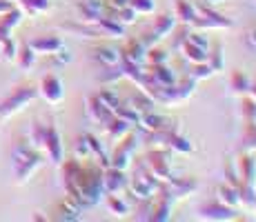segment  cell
<instances>
[{
    "label": "cell",
    "instance_id": "6da1fadb",
    "mask_svg": "<svg viewBox=\"0 0 256 222\" xmlns=\"http://www.w3.org/2000/svg\"><path fill=\"white\" fill-rule=\"evenodd\" d=\"M87 160H78L76 156L72 160H62L60 162V171H62V185H65V194L67 198H72L80 209H90L96 207L100 198L105 196V180H102V169L96 160L90 162Z\"/></svg>",
    "mask_w": 256,
    "mask_h": 222
},
{
    "label": "cell",
    "instance_id": "7a4b0ae2",
    "mask_svg": "<svg viewBox=\"0 0 256 222\" xmlns=\"http://www.w3.org/2000/svg\"><path fill=\"white\" fill-rule=\"evenodd\" d=\"M42 162L45 160H42L40 149H36L29 140L16 142V147L12 151V169L18 182H27L42 167Z\"/></svg>",
    "mask_w": 256,
    "mask_h": 222
},
{
    "label": "cell",
    "instance_id": "3957f363",
    "mask_svg": "<svg viewBox=\"0 0 256 222\" xmlns=\"http://www.w3.org/2000/svg\"><path fill=\"white\" fill-rule=\"evenodd\" d=\"M160 185H163V182L147 169L145 162L138 160L134 167V176H132V180L127 182V189L134 194L136 200H147L160 189Z\"/></svg>",
    "mask_w": 256,
    "mask_h": 222
},
{
    "label": "cell",
    "instance_id": "277c9868",
    "mask_svg": "<svg viewBox=\"0 0 256 222\" xmlns=\"http://www.w3.org/2000/svg\"><path fill=\"white\" fill-rule=\"evenodd\" d=\"M38 98V89L32 85H20L9 93L4 100H0V118H9L14 113L22 111L32 100Z\"/></svg>",
    "mask_w": 256,
    "mask_h": 222
},
{
    "label": "cell",
    "instance_id": "5b68a950",
    "mask_svg": "<svg viewBox=\"0 0 256 222\" xmlns=\"http://www.w3.org/2000/svg\"><path fill=\"white\" fill-rule=\"evenodd\" d=\"M38 149L47 156V160L52 165H60L65 160V147H62V138L56 125H52V122L45 125V131H42L40 142H38Z\"/></svg>",
    "mask_w": 256,
    "mask_h": 222
},
{
    "label": "cell",
    "instance_id": "8992f818",
    "mask_svg": "<svg viewBox=\"0 0 256 222\" xmlns=\"http://www.w3.org/2000/svg\"><path fill=\"white\" fill-rule=\"evenodd\" d=\"M136 145H138L136 131H130L127 136H122L120 140L116 142L114 154L110 156V167H116V169H122V171L130 169L136 158Z\"/></svg>",
    "mask_w": 256,
    "mask_h": 222
},
{
    "label": "cell",
    "instance_id": "52a82bcc",
    "mask_svg": "<svg viewBox=\"0 0 256 222\" xmlns=\"http://www.w3.org/2000/svg\"><path fill=\"white\" fill-rule=\"evenodd\" d=\"M170 149H160V147H154L150 149L142 158V162L147 165V169L152 171L160 182H167L170 178H174V171H172V165H170Z\"/></svg>",
    "mask_w": 256,
    "mask_h": 222
},
{
    "label": "cell",
    "instance_id": "ba28073f",
    "mask_svg": "<svg viewBox=\"0 0 256 222\" xmlns=\"http://www.w3.org/2000/svg\"><path fill=\"white\" fill-rule=\"evenodd\" d=\"M176 27V16L174 13H160L158 18H154V24H152V29L147 33H142V42L147 44V47H154V44H158L163 38H167L172 31H174Z\"/></svg>",
    "mask_w": 256,
    "mask_h": 222
},
{
    "label": "cell",
    "instance_id": "9c48e42d",
    "mask_svg": "<svg viewBox=\"0 0 256 222\" xmlns=\"http://www.w3.org/2000/svg\"><path fill=\"white\" fill-rule=\"evenodd\" d=\"M232 20L225 18L223 13L214 11L212 7H205V4H198V16L194 18L192 27L196 29H230L232 27Z\"/></svg>",
    "mask_w": 256,
    "mask_h": 222
},
{
    "label": "cell",
    "instance_id": "30bf717a",
    "mask_svg": "<svg viewBox=\"0 0 256 222\" xmlns=\"http://www.w3.org/2000/svg\"><path fill=\"white\" fill-rule=\"evenodd\" d=\"M198 178L194 176H180V178H170L167 182L160 185V189L165 191V194H170L172 198H185V196H192L198 191Z\"/></svg>",
    "mask_w": 256,
    "mask_h": 222
},
{
    "label": "cell",
    "instance_id": "8fae6325",
    "mask_svg": "<svg viewBox=\"0 0 256 222\" xmlns=\"http://www.w3.org/2000/svg\"><path fill=\"white\" fill-rule=\"evenodd\" d=\"M196 216H198V220H212V222H223V220L238 218L234 207H228L218 200H210V202H205V205H200Z\"/></svg>",
    "mask_w": 256,
    "mask_h": 222
},
{
    "label": "cell",
    "instance_id": "7c38bea8",
    "mask_svg": "<svg viewBox=\"0 0 256 222\" xmlns=\"http://www.w3.org/2000/svg\"><path fill=\"white\" fill-rule=\"evenodd\" d=\"M38 96L45 98L49 105H58V102H62V98H65V85H62L60 76H56V73H47V76H42L40 87H38Z\"/></svg>",
    "mask_w": 256,
    "mask_h": 222
},
{
    "label": "cell",
    "instance_id": "4fadbf2b",
    "mask_svg": "<svg viewBox=\"0 0 256 222\" xmlns=\"http://www.w3.org/2000/svg\"><path fill=\"white\" fill-rule=\"evenodd\" d=\"M172 205H174V198L170 194H165L163 189H158L154 194V198L150 200V216L147 220L152 222H165L172 218Z\"/></svg>",
    "mask_w": 256,
    "mask_h": 222
},
{
    "label": "cell",
    "instance_id": "5bb4252c",
    "mask_svg": "<svg viewBox=\"0 0 256 222\" xmlns=\"http://www.w3.org/2000/svg\"><path fill=\"white\" fill-rule=\"evenodd\" d=\"M76 11L78 20L94 24L98 22L102 16H107V0H76Z\"/></svg>",
    "mask_w": 256,
    "mask_h": 222
},
{
    "label": "cell",
    "instance_id": "9a60e30c",
    "mask_svg": "<svg viewBox=\"0 0 256 222\" xmlns=\"http://www.w3.org/2000/svg\"><path fill=\"white\" fill-rule=\"evenodd\" d=\"M90 58L100 67H112L122 60V53L114 44H96V47L90 49Z\"/></svg>",
    "mask_w": 256,
    "mask_h": 222
},
{
    "label": "cell",
    "instance_id": "2e32d148",
    "mask_svg": "<svg viewBox=\"0 0 256 222\" xmlns=\"http://www.w3.org/2000/svg\"><path fill=\"white\" fill-rule=\"evenodd\" d=\"M122 60L134 62V65H147V44L142 42V38H132L125 42V47L120 49Z\"/></svg>",
    "mask_w": 256,
    "mask_h": 222
},
{
    "label": "cell",
    "instance_id": "e0dca14e",
    "mask_svg": "<svg viewBox=\"0 0 256 222\" xmlns=\"http://www.w3.org/2000/svg\"><path fill=\"white\" fill-rule=\"evenodd\" d=\"M102 180H105V194H120V191L127 189L130 178L125 176V171H122V169L107 167L105 174H102Z\"/></svg>",
    "mask_w": 256,
    "mask_h": 222
},
{
    "label": "cell",
    "instance_id": "ac0fdd59",
    "mask_svg": "<svg viewBox=\"0 0 256 222\" xmlns=\"http://www.w3.org/2000/svg\"><path fill=\"white\" fill-rule=\"evenodd\" d=\"M236 169H238L240 185H256V158L252 156V151H245L243 156H238Z\"/></svg>",
    "mask_w": 256,
    "mask_h": 222
},
{
    "label": "cell",
    "instance_id": "d6986e66",
    "mask_svg": "<svg viewBox=\"0 0 256 222\" xmlns=\"http://www.w3.org/2000/svg\"><path fill=\"white\" fill-rule=\"evenodd\" d=\"M29 47H32L38 56H49V53L65 47V42L58 36H36L34 40H29Z\"/></svg>",
    "mask_w": 256,
    "mask_h": 222
},
{
    "label": "cell",
    "instance_id": "ffe728a7",
    "mask_svg": "<svg viewBox=\"0 0 256 222\" xmlns=\"http://www.w3.org/2000/svg\"><path fill=\"white\" fill-rule=\"evenodd\" d=\"M87 113H90V118L94 122H98V125H107V122L114 118V109H110L107 105H102V102L96 98V93L87 100Z\"/></svg>",
    "mask_w": 256,
    "mask_h": 222
},
{
    "label": "cell",
    "instance_id": "44dd1931",
    "mask_svg": "<svg viewBox=\"0 0 256 222\" xmlns=\"http://www.w3.org/2000/svg\"><path fill=\"white\" fill-rule=\"evenodd\" d=\"M82 218V209L76 205L72 198H65L58 202L56 207V216H54V220H65V222H76Z\"/></svg>",
    "mask_w": 256,
    "mask_h": 222
},
{
    "label": "cell",
    "instance_id": "7402d4cb",
    "mask_svg": "<svg viewBox=\"0 0 256 222\" xmlns=\"http://www.w3.org/2000/svg\"><path fill=\"white\" fill-rule=\"evenodd\" d=\"M94 24H96V29L100 31V36H110V38H122L127 31L125 24L120 20H116V18H112V16H102L100 20L94 22Z\"/></svg>",
    "mask_w": 256,
    "mask_h": 222
},
{
    "label": "cell",
    "instance_id": "603a6c76",
    "mask_svg": "<svg viewBox=\"0 0 256 222\" xmlns=\"http://www.w3.org/2000/svg\"><path fill=\"white\" fill-rule=\"evenodd\" d=\"M127 105H132L134 109H138L140 113H147V111H154L156 100L145 91V89L138 87L136 91H132L130 96H127Z\"/></svg>",
    "mask_w": 256,
    "mask_h": 222
},
{
    "label": "cell",
    "instance_id": "cb8c5ba5",
    "mask_svg": "<svg viewBox=\"0 0 256 222\" xmlns=\"http://www.w3.org/2000/svg\"><path fill=\"white\" fill-rule=\"evenodd\" d=\"M216 200L223 202V205L228 207H238L240 200H238V189H236L234 185H230V182H220L218 187H216Z\"/></svg>",
    "mask_w": 256,
    "mask_h": 222
},
{
    "label": "cell",
    "instance_id": "d4e9b609",
    "mask_svg": "<svg viewBox=\"0 0 256 222\" xmlns=\"http://www.w3.org/2000/svg\"><path fill=\"white\" fill-rule=\"evenodd\" d=\"M174 16L178 18L183 24H192L194 22V18L198 16V7L196 4H192L190 0H176L174 2Z\"/></svg>",
    "mask_w": 256,
    "mask_h": 222
},
{
    "label": "cell",
    "instance_id": "484cf974",
    "mask_svg": "<svg viewBox=\"0 0 256 222\" xmlns=\"http://www.w3.org/2000/svg\"><path fill=\"white\" fill-rule=\"evenodd\" d=\"M250 87H252V78L248 73L240 71V69L232 71V76H230V89H232L236 96H248Z\"/></svg>",
    "mask_w": 256,
    "mask_h": 222
},
{
    "label": "cell",
    "instance_id": "4316f807",
    "mask_svg": "<svg viewBox=\"0 0 256 222\" xmlns=\"http://www.w3.org/2000/svg\"><path fill=\"white\" fill-rule=\"evenodd\" d=\"M105 131H107V138H110V140L118 142L122 136H127V133L132 131V125H130L127 120H122V118L114 116V118H112V120L105 125Z\"/></svg>",
    "mask_w": 256,
    "mask_h": 222
},
{
    "label": "cell",
    "instance_id": "83f0119b",
    "mask_svg": "<svg viewBox=\"0 0 256 222\" xmlns=\"http://www.w3.org/2000/svg\"><path fill=\"white\" fill-rule=\"evenodd\" d=\"M180 53H183V58L185 60H190L192 65H198V62H208V51L210 49H205V47H198V44H192V42H187L178 49Z\"/></svg>",
    "mask_w": 256,
    "mask_h": 222
},
{
    "label": "cell",
    "instance_id": "f1b7e54d",
    "mask_svg": "<svg viewBox=\"0 0 256 222\" xmlns=\"http://www.w3.org/2000/svg\"><path fill=\"white\" fill-rule=\"evenodd\" d=\"M20 2V11L27 13V16H42L52 9V2L49 0H18Z\"/></svg>",
    "mask_w": 256,
    "mask_h": 222
},
{
    "label": "cell",
    "instance_id": "f546056e",
    "mask_svg": "<svg viewBox=\"0 0 256 222\" xmlns=\"http://www.w3.org/2000/svg\"><path fill=\"white\" fill-rule=\"evenodd\" d=\"M36 60H38V53L34 51L32 47H29V42H24L18 47V53H16V62H18V67L22 69V71H29L34 65H36Z\"/></svg>",
    "mask_w": 256,
    "mask_h": 222
},
{
    "label": "cell",
    "instance_id": "4dcf8cb0",
    "mask_svg": "<svg viewBox=\"0 0 256 222\" xmlns=\"http://www.w3.org/2000/svg\"><path fill=\"white\" fill-rule=\"evenodd\" d=\"M107 209L116 216H127L132 211V202L120 194H107Z\"/></svg>",
    "mask_w": 256,
    "mask_h": 222
},
{
    "label": "cell",
    "instance_id": "1f68e13d",
    "mask_svg": "<svg viewBox=\"0 0 256 222\" xmlns=\"http://www.w3.org/2000/svg\"><path fill=\"white\" fill-rule=\"evenodd\" d=\"M114 116L122 118V120H127L132 127H134V125H138V122H140V116H142V113H140L138 109H134L132 105H127V102H118V107L114 109Z\"/></svg>",
    "mask_w": 256,
    "mask_h": 222
},
{
    "label": "cell",
    "instance_id": "d6a6232c",
    "mask_svg": "<svg viewBox=\"0 0 256 222\" xmlns=\"http://www.w3.org/2000/svg\"><path fill=\"white\" fill-rule=\"evenodd\" d=\"M194 149V145H192L190 140L183 136V131L178 133H172V140H170V151H176V154H190V151Z\"/></svg>",
    "mask_w": 256,
    "mask_h": 222
},
{
    "label": "cell",
    "instance_id": "836d02e7",
    "mask_svg": "<svg viewBox=\"0 0 256 222\" xmlns=\"http://www.w3.org/2000/svg\"><path fill=\"white\" fill-rule=\"evenodd\" d=\"M120 78H125V71H122V60L118 62V65H112V67H102V71H100V76H98V80L100 82H116V80H120Z\"/></svg>",
    "mask_w": 256,
    "mask_h": 222
},
{
    "label": "cell",
    "instance_id": "e575fe53",
    "mask_svg": "<svg viewBox=\"0 0 256 222\" xmlns=\"http://www.w3.org/2000/svg\"><path fill=\"white\" fill-rule=\"evenodd\" d=\"M127 4H130L138 16H150L156 9V0H127Z\"/></svg>",
    "mask_w": 256,
    "mask_h": 222
},
{
    "label": "cell",
    "instance_id": "d590c367",
    "mask_svg": "<svg viewBox=\"0 0 256 222\" xmlns=\"http://www.w3.org/2000/svg\"><path fill=\"white\" fill-rule=\"evenodd\" d=\"M16 53H18V44L14 42L12 36L0 42V60H16Z\"/></svg>",
    "mask_w": 256,
    "mask_h": 222
},
{
    "label": "cell",
    "instance_id": "8d00e7d4",
    "mask_svg": "<svg viewBox=\"0 0 256 222\" xmlns=\"http://www.w3.org/2000/svg\"><path fill=\"white\" fill-rule=\"evenodd\" d=\"M208 65L212 67L214 73L223 69V47H220V44H214L212 51H208Z\"/></svg>",
    "mask_w": 256,
    "mask_h": 222
},
{
    "label": "cell",
    "instance_id": "74e56055",
    "mask_svg": "<svg viewBox=\"0 0 256 222\" xmlns=\"http://www.w3.org/2000/svg\"><path fill=\"white\" fill-rule=\"evenodd\" d=\"M47 60H49V65H52V67H65V65H70V62H72V53L62 47V49H58V51L49 53Z\"/></svg>",
    "mask_w": 256,
    "mask_h": 222
},
{
    "label": "cell",
    "instance_id": "f35d334b",
    "mask_svg": "<svg viewBox=\"0 0 256 222\" xmlns=\"http://www.w3.org/2000/svg\"><path fill=\"white\" fill-rule=\"evenodd\" d=\"M167 51L165 49H160V47H147V62L150 65H167Z\"/></svg>",
    "mask_w": 256,
    "mask_h": 222
},
{
    "label": "cell",
    "instance_id": "ab89813d",
    "mask_svg": "<svg viewBox=\"0 0 256 222\" xmlns=\"http://www.w3.org/2000/svg\"><path fill=\"white\" fill-rule=\"evenodd\" d=\"M96 98L102 102V105H107L110 109H116L118 102H120V98H118V93L114 89H100V91L96 93Z\"/></svg>",
    "mask_w": 256,
    "mask_h": 222
},
{
    "label": "cell",
    "instance_id": "60d3db41",
    "mask_svg": "<svg viewBox=\"0 0 256 222\" xmlns=\"http://www.w3.org/2000/svg\"><path fill=\"white\" fill-rule=\"evenodd\" d=\"M74 154H76L78 160H87V158H92V147H90V140H87L85 133H82V136L76 140V147H74Z\"/></svg>",
    "mask_w": 256,
    "mask_h": 222
},
{
    "label": "cell",
    "instance_id": "b9f144b4",
    "mask_svg": "<svg viewBox=\"0 0 256 222\" xmlns=\"http://www.w3.org/2000/svg\"><path fill=\"white\" fill-rule=\"evenodd\" d=\"M240 116L245 118V122H256V100L252 96L240 102Z\"/></svg>",
    "mask_w": 256,
    "mask_h": 222
},
{
    "label": "cell",
    "instance_id": "7bdbcfd3",
    "mask_svg": "<svg viewBox=\"0 0 256 222\" xmlns=\"http://www.w3.org/2000/svg\"><path fill=\"white\" fill-rule=\"evenodd\" d=\"M223 169H225V178H228V182H230V185H234L236 189H238L240 178H238V169H236V160L228 158V160H225V165H223Z\"/></svg>",
    "mask_w": 256,
    "mask_h": 222
},
{
    "label": "cell",
    "instance_id": "ee69618b",
    "mask_svg": "<svg viewBox=\"0 0 256 222\" xmlns=\"http://www.w3.org/2000/svg\"><path fill=\"white\" fill-rule=\"evenodd\" d=\"M212 76H214V71H212V67L208 65V62H198V65H194V69H192V73H190V78L194 82L205 80V78H212Z\"/></svg>",
    "mask_w": 256,
    "mask_h": 222
},
{
    "label": "cell",
    "instance_id": "f6af8a7d",
    "mask_svg": "<svg viewBox=\"0 0 256 222\" xmlns=\"http://www.w3.org/2000/svg\"><path fill=\"white\" fill-rule=\"evenodd\" d=\"M243 142H245V151H256V122H248Z\"/></svg>",
    "mask_w": 256,
    "mask_h": 222
},
{
    "label": "cell",
    "instance_id": "bcb514c9",
    "mask_svg": "<svg viewBox=\"0 0 256 222\" xmlns=\"http://www.w3.org/2000/svg\"><path fill=\"white\" fill-rule=\"evenodd\" d=\"M187 42L198 44V47L210 49V40H208V36H203L200 31H190V33H187Z\"/></svg>",
    "mask_w": 256,
    "mask_h": 222
},
{
    "label": "cell",
    "instance_id": "7dc6e473",
    "mask_svg": "<svg viewBox=\"0 0 256 222\" xmlns=\"http://www.w3.org/2000/svg\"><path fill=\"white\" fill-rule=\"evenodd\" d=\"M245 42H248L252 49H256V27L248 29V33H245Z\"/></svg>",
    "mask_w": 256,
    "mask_h": 222
},
{
    "label": "cell",
    "instance_id": "c3c4849f",
    "mask_svg": "<svg viewBox=\"0 0 256 222\" xmlns=\"http://www.w3.org/2000/svg\"><path fill=\"white\" fill-rule=\"evenodd\" d=\"M225 0H198V4H205V7H214V4H220Z\"/></svg>",
    "mask_w": 256,
    "mask_h": 222
},
{
    "label": "cell",
    "instance_id": "681fc988",
    "mask_svg": "<svg viewBox=\"0 0 256 222\" xmlns=\"http://www.w3.org/2000/svg\"><path fill=\"white\" fill-rule=\"evenodd\" d=\"M250 96L256 100V82H252V87H250Z\"/></svg>",
    "mask_w": 256,
    "mask_h": 222
}]
</instances>
